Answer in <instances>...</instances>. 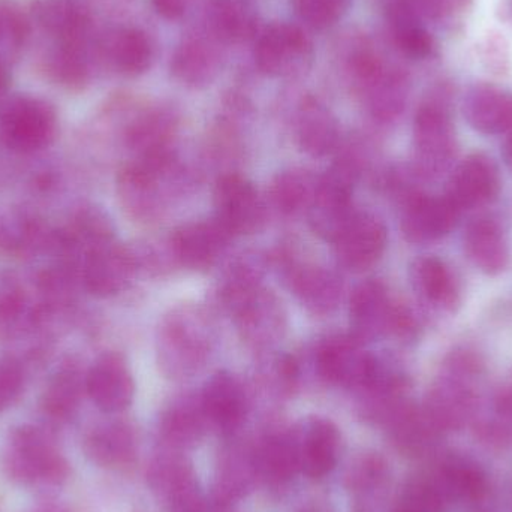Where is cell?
<instances>
[{"label":"cell","mask_w":512,"mask_h":512,"mask_svg":"<svg viewBox=\"0 0 512 512\" xmlns=\"http://www.w3.org/2000/svg\"><path fill=\"white\" fill-rule=\"evenodd\" d=\"M215 219L234 236H249L264 225L265 206L258 191L239 174H225L213 192Z\"/></svg>","instance_id":"obj_7"},{"label":"cell","mask_w":512,"mask_h":512,"mask_svg":"<svg viewBox=\"0 0 512 512\" xmlns=\"http://www.w3.org/2000/svg\"><path fill=\"white\" fill-rule=\"evenodd\" d=\"M367 95L370 110L381 120H391L400 114L405 105V78L393 69L381 68L369 80L361 84Z\"/></svg>","instance_id":"obj_34"},{"label":"cell","mask_w":512,"mask_h":512,"mask_svg":"<svg viewBox=\"0 0 512 512\" xmlns=\"http://www.w3.org/2000/svg\"><path fill=\"white\" fill-rule=\"evenodd\" d=\"M312 57V44L300 27L273 24L256 45V65L264 74L289 77L303 71Z\"/></svg>","instance_id":"obj_9"},{"label":"cell","mask_w":512,"mask_h":512,"mask_svg":"<svg viewBox=\"0 0 512 512\" xmlns=\"http://www.w3.org/2000/svg\"><path fill=\"white\" fill-rule=\"evenodd\" d=\"M137 267L134 251L113 240L84 255L81 277L96 297H113L128 286Z\"/></svg>","instance_id":"obj_12"},{"label":"cell","mask_w":512,"mask_h":512,"mask_svg":"<svg viewBox=\"0 0 512 512\" xmlns=\"http://www.w3.org/2000/svg\"><path fill=\"white\" fill-rule=\"evenodd\" d=\"M463 246L472 264L486 274L502 273L510 262V246L504 228L493 218H478L468 225Z\"/></svg>","instance_id":"obj_23"},{"label":"cell","mask_w":512,"mask_h":512,"mask_svg":"<svg viewBox=\"0 0 512 512\" xmlns=\"http://www.w3.org/2000/svg\"><path fill=\"white\" fill-rule=\"evenodd\" d=\"M0 463L9 481L26 489H60L71 477V465L53 430L35 424H21L9 432Z\"/></svg>","instance_id":"obj_1"},{"label":"cell","mask_w":512,"mask_h":512,"mask_svg":"<svg viewBox=\"0 0 512 512\" xmlns=\"http://www.w3.org/2000/svg\"><path fill=\"white\" fill-rule=\"evenodd\" d=\"M32 512H77L71 510V508L65 507V505L54 504V502H47L42 504L41 507L36 508Z\"/></svg>","instance_id":"obj_47"},{"label":"cell","mask_w":512,"mask_h":512,"mask_svg":"<svg viewBox=\"0 0 512 512\" xmlns=\"http://www.w3.org/2000/svg\"><path fill=\"white\" fill-rule=\"evenodd\" d=\"M507 158H508V161H510L512 164V135H511L510 141H508V144H507Z\"/></svg>","instance_id":"obj_49"},{"label":"cell","mask_w":512,"mask_h":512,"mask_svg":"<svg viewBox=\"0 0 512 512\" xmlns=\"http://www.w3.org/2000/svg\"><path fill=\"white\" fill-rule=\"evenodd\" d=\"M149 483L171 512H203L204 498L194 469L183 457L167 454L150 466Z\"/></svg>","instance_id":"obj_11"},{"label":"cell","mask_w":512,"mask_h":512,"mask_svg":"<svg viewBox=\"0 0 512 512\" xmlns=\"http://www.w3.org/2000/svg\"><path fill=\"white\" fill-rule=\"evenodd\" d=\"M47 72L57 84L80 89L89 77L87 44H59L47 60Z\"/></svg>","instance_id":"obj_36"},{"label":"cell","mask_w":512,"mask_h":512,"mask_svg":"<svg viewBox=\"0 0 512 512\" xmlns=\"http://www.w3.org/2000/svg\"><path fill=\"white\" fill-rule=\"evenodd\" d=\"M415 289L435 306L451 309L459 300V285L451 268L436 256H423L412 265Z\"/></svg>","instance_id":"obj_30"},{"label":"cell","mask_w":512,"mask_h":512,"mask_svg":"<svg viewBox=\"0 0 512 512\" xmlns=\"http://www.w3.org/2000/svg\"><path fill=\"white\" fill-rule=\"evenodd\" d=\"M318 182V176L303 168L282 171L271 183V203L285 215L309 209L315 200Z\"/></svg>","instance_id":"obj_32"},{"label":"cell","mask_w":512,"mask_h":512,"mask_svg":"<svg viewBox=\"0 0 512 512\" xmlns=\"http://www.w3.org/2000/svg\"><path fill=\"white\" fill-rule=\"evenodd\" d=\"M303 512H316V511H303Z\"/></svg>","instance_id":"obj_50"},{"label":"cell","mask_w":512,"mask_h":512,"mask_svg":"<svg viewBox=\"0 0 512 512\" xmlns=\"http://www.w3.org/2000/svg\"><path fill=\"white\" fill-rule=\"evenodd\" d=\"M8 86V69H6L5 63L2 62V59H0V104H2L3 99H5L6 92H8Z\"/></svg>","instance_id":"obj_46"},{"label":"cell","mask_w":512,"mask_h":512,"mask_svg":"<svg viewBox=\"0 0 512 512\" xmlns=\"http://www.w3.org/2000/svg\"><path fill=\"white\" fill-rule=\"evenodd\" d=\"M33 15L59 44H87L89 15L78 0H36Z\"/></svg>","instance_id":"obj_26"},{"label":"cell","mask_w":512,"mask_h":512,"mask_svg":"<svg viewBox=\"0 0 512 512\" xmlns=\"http://www.w3.org/2000/svg\"><path fill=\"white\" fill-rule=\"evenodd\" d=\"M412 15L429 20H447L468 11L472 0H397Z\"/></svg>","instance_id":"obj_42"},{"label":"cell","mask_w":512,"mask_h":512,"mask_svg":"<svg viewBox=\"0 0 512 512\" xmlns=\"http://www.w3.org/2000/svg\"><path fill=\"white\" fill-rule=\"evenodd\" d=\"M204 420L207 418L201 408V402L183 400L171 406L164 415L162 433L174 447H188L200 438Z\"/></svg>","instance_id":"obj_37"},{"label":"cell","mask_w":512,"mask_h":512,"mask_svg":"<svg viewBox=\"0 0 512 512\" xmlns=\"http://www.w3.org/2000/svg\"><path fill=\"white\" fill-rule=\"evenodd\" d=\"M230 239L216 219L183 225L171 236V256L189 270H207L216 264Z\"/></svg>","instance_id":"obj_17"},{"label":"cell","mask_w":512,"mask_h":512,"mask_svg":"<svg viewBox=\"0 0 512 512\" xmlns=\"http://www.w3.org/2000/svg\"><path fill=\"white\" fill-rule=\"evenodd\" d=\"M354 336L328 339L316 354L319 375L342 387L369 388L378 378L381 363Z\"/></svg>","instance_id":"obj_6"},{"label":"cell","mask_w":512,"mask_h":512,"mask_svg":"<svg viewBox=\"0 0 512 512\" xmlns=\"http://www.w3.org/2000/svg\"><path fill=\"white\" fill-rule=\"evenodd\" d=\"M396 512H424L423 510H420V508L415 507L414 504H411V502L403 501L402 507L399 508Z\"/></svg>","instance_id":"obj_48"},{"label":"cell","mask_w":512,"mask_h":512,"mask_svg":"<svg viewBox=\"0 0 512 512\" xmlns=\"http://www.w3.org/2000/svg\"><path fill=\"white\" fill-rule=\"evenodd\" d=\"M83 393H86V376L83 378L75 364H65L42 393L39 402L42 415L50 424L68 423L77 414Z\"/></svg>","instance_id":"obj_28"},{"label":"cell","mask_w":512,"mask_h":512,"mask_svg":"<svg viewBox=\"0 0 512 512\" xmlns=\"http://www.w3.org/2000/svg\"><path fill=\"white\" fill-rule=\"evenodd\" d=\"M27 36V23L14 3L0 0V45L18 48Z\"/></svg>","instance_id":"obj_44"},{"label":"cell","mask_w":512,"mask_h":512,"mask_svg":"<svg viewBox=\"0 0 512 512\" xmlns=\"http://www.w3.org/2000/svg\"><path fill=\"white\" fill-rule=\"evenodd\" d=\"M173 161L134 159L120 171L117 179L123 210L135 221H153L161 213Z\"/></svg>","instance_id":"obj_5"},{"label":"cell","mask_w":512,"mask_h":512,"mask_svg":"<svg viewBox=\"0 0 512 512\" xmlns=\"http://www.w3.org/2000/svg\"><path fill=\"white\" fill-rule=\"evenodd\" d=\"M207 24L218 41H248L255 35L256 15L239 0H213L207 9Z\"/></svg>","instance_id":"obj_31"},{"label":"cell","mask_w":512,"mask_h":512,"mask_svg":"<svg viewBox=\"0 0 512 512\" xmlns=\"http://www.w3.org/2000/svg\"><path fill=\"white\" fill-rule=\"evenodd\" d=\"M213 39L192 36L177 48L171 63V71L177 80L188 86H203L215 77L219 51Z\"/></svg>","instance_id":"obj_29"},{"label":"cell","mask_w":512,"mask_h":512,"mask_svg":"<svg viewBox=\"0 0 512 512\" xmlns=\"http://www.w3.org/2000/svg\"><path fill=\"white\" fill-rule=\"evenodd\" d=\"M256 471L273 481H286L298 471L292 435H276L265 439L255 456Z\"/></svg>","instance_id":"obj_38"},{"label":"cell","mask_w":512,"mask_h":512,"mask_svg":"<svg viewBox=\"0 0 512 512\" xmlns=\"http://www.w3.org/2000/svg\"><path fill=\"white\" fill-rule=\"evenodd\" d=\"M357 174L351 162L342 161L319 177L309 219L313 231L328 242H336L357 213L352 204Z\"/></svg>","instance_id":"obj_4"},{"label":"cell","mask_w":512,"mask_h":512,"mask_svg":"<svg viewBox=\"0 0 512 512\" xmlns=\"http://www.w3.org/2000/svg\"><path fill=\"white\" fill-rule=\"evenodd\" d=\"M186 5L188 0H153L156 11L168 20L182 17L185 14Z\"/></svg>","instance_id":"obj_45"},{"label":"cell","mask_w":512,"mask_h":512,"mask_svg":"<svg viewBox=\"0 0 512 512\" xmlns=\"http://www.w3.org/2000/svg\"><path fill=\"white\" fill-rule=\"evenodd\" d=\"M394 307L384 283L366 280L358 285L349 304L352 336L364 343L390 333Z\"/></svg>","instance_id":"obj_19"},{"label":"cell","mask_w":512,"mask_h":512,"mask_svg":"<svg viewBox=\"0 0 512 512\" xmlns=\"http://www.w3.org/2000/svg\"><path fill=\"white\" fill-rule=\"evenodd\" d=\"M107 56L114 68L125 75L143 74L152 62V44L138 29H122L111 36Z\"/></svg>","instance_id":"obj_33"},{"label":"cell","mask_w":512,"mask_h":512,"mask_svg":"<svg viewBox=\"0 0 512 512\" xmlns=\"http://www.w3.org/2000/svg\"><path fill=\"white\" fill-rule=\"evenodd\" d=\"M463 114L469 125L481 134H502L512 129V95L492 86L472 87L463 102Z\"/></svg>","instance_id":"obj_24"},{"label":"cell","mask_w":512,"mask_h":512,"mask_svg":"<svg viewBox=\"0 0 512 512\" xmlns=\"http://www.w3.org/2000/svg\"><path fill=\"white\" fill-rule=\"evenodd\" d=\"M442 498L477 501L486 492L483 471L468 460H450L439 472V480L433 483Z\"/></svg>","instance_id":"obj_35"},{"label":"cell","mask_w":512,"mask_h":512,"mask_svg":"<svg viewBox=\"0 0 512 512\" xmlns=\"http://www.w3.org/2000/svg\"><path fill=\"white\" fill-rule=\"evenodd\" d=\"M240 336L254 348H270L285 333V312L273 292L259 288L231 309Z\"/></svg>","instance_id":"obj_14"},{"label":"cell","mask_w":512,"mask_h":512,"mask_svg":"<svg viewBox=\"0 0 512 512\" xmlns=\"http://www.w3.org/2000/svg\"><path fill=\"white\" fill-rule=\"evenodd\" d=\"M501 188L498 167L486 155H471L451 176L447 197L462 212L484 206L498 195Z\"/></svg>","instance_id":"obj_18"},{"label":"cell","mask_w":512,"mask_h":512,"mask_svg":"<svg viewBox=\"0 0 512 512\" xmlns=\"http://www.w3.org/2000/svg\"><path fill=\"white\" fill-rule=\"evenodd\" d=\"M200 402L207 420L224 430L237 429L248 412L245 388L228 372L216 373L206 382Z\"/></svg>","instance_id":"obj_22"},{"label":"cell","mask_w":512,"mask_h":512,"mask_svg":"<svg viewBox=\"0 0 512 512\" xmlns=\"http://www.w3.org/2000/svg\"><path fill=\"white\" fill-rule=\"evenodd\" d=\"M26 373L14 357H0V414L11 409L23 396Z\"/></svg>","instance_id":"obj_41"},{"label":"cell","mask_w":512,"mask_h":512,"mask_svg":"<svg viewBox=\"0 0 512 512\" xmlns=\"http://www.w3.org/2000/svg\"><path fill=\"white\" fill-rule=\"evenodd\" d=\"M387 230L381 219L370 213L357 212L334 242L337 259L352 271L373 267L384 255Z\"/></svg>","instance_id":"obj_16"},{"label":"cell","mask_w":512,"mask_h":512,"mask_svg":"<svg viewBox=\"0 0 512 512\" xmlns=\"http://www.w3.org/2000/svg\"><path fill=\"white\" fill-rule=\"evenodd\" d=\"M298 471L310 478H322L336 468L340 453V432L333 421L315 417L304 421L294 433Z\"/></svg>","instance_id":"obj_15"},{"label":"cell","mask_w":512,"mask_h":512,"mask_svg":"<svg viewBox=\"0 0 512 512\" xmlns=\"http://www.w3.org/2000/svg\"><path fill=\"white\" fill-rule=\"evenodd\" d=\"M460 210L445 197L409 192L403 200L400 228L411 243H430L448 236L459 221Z\"/></svg>","instance_id":"obj_10"},{"label":"cell","mask_w":512,"mask_h":512,"mask_svg":"<svg viewBox=\"0 0 512 512\" xmlns=\"http://www.w3.org/2000/svg\"><path fill=\"white\" fill-rule=\"evenodd\" d=\"M348 5V0H295L298 12L310 26L325 29L333 26Z\"/></svg>","instance_id":"obj_43"},{"label":"cell","mask_w":512,"mask_h":512,"mask_svg":"<svg viewBox=\"0 0 512 512\" xmlns=\"http://www.w3.org/2000/svg\"><path fill=\"white\" fill-rule=\"evenodd\" d=\"M83 451L99 468H128L137 459L138 441L134 427L125 421L99 424L87 432Z\"/></svg>","instance_id":"obj_20"},{"label":"cell","mask_w":512,"mask_h":512,"mask_svg":"<svg viewBox=\"0 0 512 512\" xmlns=\"http://www.w3.org/2000/svg\"><path fill=\"white\" fill-rule=\"evenodd\" d=\"M414 143L420 173L435 176L450 164L456 152V134L441 102L421 105L415 116Z\"/></svg>","instance_id":"obj_8"},{"label":"cell","mask_w":512,"mask_h":512,"mask_svg":"<svg viewBox=\"0 0 512 512\" xmlns=\"http://www.w3.org/2000/svg\"><path fill=\"white\" fill-rule=\"evenodd\" d=\"M210 351L212 331L200 312L183 309L165 319L158 337L159 364L165 375L176 379L194 375Z\"/></svg>","instance_id":"obj_2"},{"label":"cell","mask_w":512,"mask_h":512,"mask_svg":"<svg viewBox=\"0 0 512 512\" xmlns=\"http://www.w3.org/2000/svg\"><path fill=\"white\" fill-rule=\"evenodd\" d=\"M86 394L105 414H119L131 406L135 384L125 358L117 352L102 355L86 375Z\"/></svg>","instance_id":"obj_13"},{"label":"cell","mask_w":512,"mask_h":512,"mask_svg":"<svg viewBox=\"0 0 512 512\" xmlns=\"http://www.w3.org/2000/svg\"><path fill=\"white\" fill-rule=\"evenodd\" d=\"M286 277L298 300L310 312L325 315L339 303L342 282L333 271L309 262H288Z\"/></svg>","instance_id":"obj_21"},{"label":"cell","mask_w":512,"mask_h":512,"mask_svg":"<svg viewBox=\"0 0 512 512\" xmlns=\"http://www.w3.org/2000/svg\"><path fill=\"white\" fill-rule=\"evenodd\" d=\"M391 24L397 45L408 56L423 59L435 50L432 35L421 26L420 20L399 2L394 3L391 8Z\"/></svg>","instance_id":"obj_39"},{"label":"cell","mask_w":512,"mask_h":512,"mask_svg":"<svg viewBox=\"0 0 512 512\" xmlns=\"http://www.w3.org/2000/svg\"><path fill=\"white\" fill-rule=\"evenodd\" d=\"M295 135L301 150L312 156L333 153L340 144V129L333 114L316 99H306L298 110Z\"/></svg>","instance_id":"obj_27"},{"label":"cell","mask_w":512,"mask_h":512,"mask_svg":"<svg viewBox=\"0 0 512 512\" xmlns=\"http://www.w3.org/2000/svg\"><path fill=\"white\" fill-rule=\"evenodd\" d=\"M176 128V117L171 111H147L129 126L126 141L135 159L171 158Z\"/></svg>","instance_id":"obj_25"},{"label":"cell","mask_w":512,"mask_h":512,"mask_svg":"<svg viewBox=\"0 0 512 512\" xmlns=\"http://www.w3.org/2000/svg\"><path fill=\"white\" fill-rule=\"evenodd\" d=\"M56 134V110L44 99L15 96L0 108V141L12 152H39L53 143Z\"/></svg>","instance_id":"obj_3"},{"label":"cell","mask_w":512,"mask_h":512,"mask_svg":"<svg viewBox=\"0 0 512 512\" xmlns=\"http://www.w3.org/2000/svg\"><path fill=\"white\" fill-rule=\"evenodd\" d=\"M252 471H256L255 459L251 460L245 454L236 453V451L228 454L227 459L219 466L218 486H216V496L219 501L240 498L248 489Z\"/></svg>","instance_id":"obj_40"}]
</instances>
